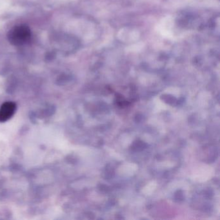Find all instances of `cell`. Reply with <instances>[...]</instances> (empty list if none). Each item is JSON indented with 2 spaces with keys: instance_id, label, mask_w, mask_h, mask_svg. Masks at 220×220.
I'll return each mask as SVG.
<instances>
[{
  "instance_id": "cell-1",
  "label": "cell",
  "mask_w": 220,
  "mask_h": 220,
  "mask_svg": "<svg viewBox=\"0 0 220 220\" xmlns=\"http://www.w3.org/2000/svg\"><path fill=\"white\" fill-rule=\"evenodd\" d=\"M31 36V31L29 27L25 25H20L14 27L8 32V40L11 44L20 46L29 42Z\"/></svg>"
},
{
  "instance_id": "cell-2",
  "label": "cell",
  "mask_w": 220,
  "mask_h": 220,
  "mask_svg": "<svg viewBox=\"0 0 220 220\" xmlns=\"http://www.w3.org/2000/svg\"><path fill=\"white\" fill-rule=\"evenodd\" d=\"M15 110V104L12 102L5 103L0 109V121L4 122L10 119L14 114Z\"/></svg>"
}]
</instances>
